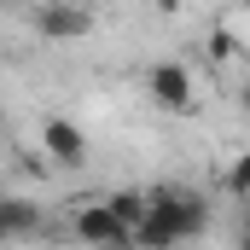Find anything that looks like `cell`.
Instances as JSON below:
<instances>
[{"mask_svg":"<svg viewBox=\"0 0 250 250\" xmlns=\"http://www.w3.org/2000/svg\"><path fill=\"white\" fill-rule=\"evenodd\" d=\"M41 151H47L59 169H82V163H87V134L70 123V117H53V123L41 128Z\"/></svg>","mask_w":250,"mask_h":250,"instance_id":"5b68a950","label":"cell"},{"mask_svg":"<svg viewBox=\"0 0 250 250\" xmlns=\"http://www.w3.org/2000/svg\"><path fill=\"white\" fill-rule=\"evenodd\" d=\"M82 245H93V250H123V245H134V233H128L123 221H117V209L111 204H87L82 215H76V227H70Z\"/></svg>","mask_w":250,"mask_h":250,"instance_id":"277c9868","label":"cell"},{"mask_svg":"<svg viewBox=\"0 0 250 250\" xmlns=\"http://www.w3.org/2000/svg\"><path fill=\"white\" fill-rule=\"evenodd\" d=\"M146 93H151L163 111H192V99H198L192 70H187V64H175V59H163V64L146 70Z\"/></svg>","mask_w":250,"mask_h":250,"instance_id":"3957f363","label":"cell"},{"mask_svg":"<svg viewBox=\"0 0 250 250\" xmlns=\"http://www.w3.org/2000/svg\"><path fill=\"white\" fill-rule=\"evenodd\" d=\"M123 250H134V245H123Z\"/></svg>","mask_w":250,"mask_h":250,"instance_id":"8fae6325","label":"cell"},{"mask_svg":"<svg viewBox=\"0 0 250 250\" xmlns=\"http://www.w3.org/2000/svg\"><path fill=\"white\" fill-rule=\"evenodd\" d=\"M204 227H209V204H204L198 192L163 181V187L146 192V221L134 227V250H181V245H192Z\"/></svg>","mask_w":250,"mask_h":250,"instance_id":"6da1fadb","label":"cell"},{"mask_svg":"<svg viewBox=\"0 0 250 250\" xmlns=\"http://www.w3.org/2000/svg\"><path fill=\"white\" fill-rule=\"evenodd\" d=\"M105 204L117 209V221H123L128 233H134V227L146 221V198H140V192H117V198H105Z\"/></svg>","mask_w":250,"mask_h":250,"instance_id":"52a82bcc","label":"cell"},{"mask_svg":"<svg viewBox=\"0 0 250 250\" xmlns=\"http://www.w3.org/2000/svg\"><path fill=\"white\" fill-rule=\"evenodd\" d=\"M239 105H245V111H250V87H245V93H239Z\"/></svg>","mask_w":250,"mask_h":250,"instance_id":"30bf717a","label":"cell"},{"mask_svg":"<svg viewBox=\"0 0 250 250\" xmlns=\"http://www.w3.org/2000/svg\"><path fill=\"white\" fill-rule=\"evenodd\" d=\"M29 23H35L47 41H82V35H93V12H87V6H70V0H41V6H29Z\"/></svg>","mask_w":250,"mask_h":250,"instance_id":"7a4b0ae2","label":"cell"},{"mask_svg":"<svg viewBox=\"0 0 250 250\" xmlns=\"http://www.w3.org/2000/svg\"><path fill=\"white\" fill-rule=\"evenodd\" d=\"M239 250H250V209H245V227H239Z\"/></svg>","mask_w":250,"mask_h":250,"instance_id":"9c48e42d","label":"cell"},{"mask_svg":"<svg viewBox=\"0 0 250 250\" xmlns=\"http://www.w3.org/2000/svg\"><path fill=\"white\" fill-rule=\"evenodd\" d=\"M29 233H41V204H35V198H12V192H0V245L29 239Z\"/></svg>","mask_w":250,"mask_h":250,"instance_id":"8992f818","label":"cell"},{"mask_svg":"<svg viewBox=\"0 0 250 250\" xmlns=\"http://www.w3.org/2000/svg\"><path fill=\"white\" fill-rule=\"evenodd\" d=\"M227 192H233V198H250V151H245V157H233V169H227Z\"/></svg>","mask_w":250,"mask_h":250,"instance_id":"ba28073f","label":"cell"}]
</instances>
